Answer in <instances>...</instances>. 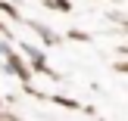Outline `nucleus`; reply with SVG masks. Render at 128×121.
<instances>
[{
  "mask_svg": "<svg viewBox=\"0 0 128 121\" xmlns=\"http://www.w3.org/2000/svg\"><path fill=\"white\" fill-rule=\"evenodd\" d=\"M44 3H47V6H53V9H69V3H66V0H44Z\"/></svg>",
  "mask_w": 128,
  "mask_h": 121,
  "instance_id": "nucleus-1",
  "label": "nucleus"
}]
</instances>
